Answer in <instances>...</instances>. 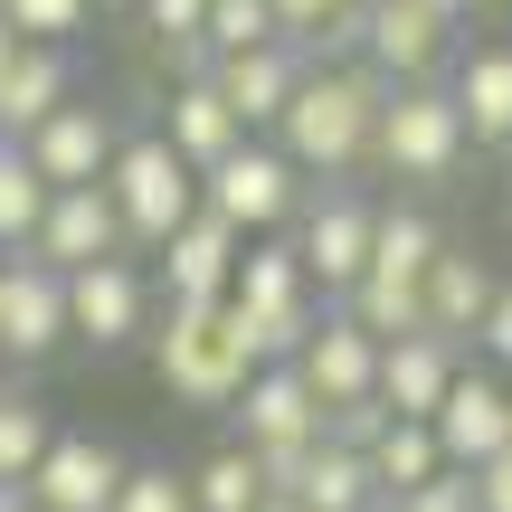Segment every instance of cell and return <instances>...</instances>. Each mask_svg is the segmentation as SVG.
<instances>
[{"mask_svg":"<svg viewBox=\"0 0 512 512\" xmlns=\"http://www.w3.org/2000/svg\"><path fill=\"white\" fill-rule=\"evenodd\" d=\"M380 105H389V76H370V67H304L294 105L266 124V143L285 152L304 181H351V171H370Z\"/></svg>","mask_w":512,"mask_h":512,"instance_id":"1","label":"cell"},{"mask_svg":"<svg viewBox=\"0 0 512 512\" xmlns=\"http://www.w3.org/2000/svg\"><path fill=\"white\" fill-rule=\"evenodd\" d=\"M152 370H162L171 399L190 408H238L247 370L256 361V332L238 323V304H162V323H152Z\"/></svg>","mask_w":512,"mask_h":512,"instance_id":"2","label":"cell"},{"mask_svg":"<svg viewBox=\"0 0 512 512\" xmlns=\"http://www.w3.org/2000/svg\"><path fill=\"white\" fill-rule=\"evenodd\" d=\"M228 304H238V323L256 332V361H294V351L313 342V323H323V294H313V275H304V256H294L285 228H275V238H247Z\"/></svg>","mask_w":512,"mask_h":512,"instance_id":"3","label":"cell"},{"mask_svg":"<svg viewBox=\"0 0 512 512\" xmlns=\"http://www.w3.org/2000/svg\"><path fill=\"white\" fill-rule=\"evenodd\" d=\"M105 200H114V219H124V247H162L171 228L200 209V171H190L162 133H124L114 162H105Z\"/></svg>","mask_w":512,"mask_h":512,"instance_id":"4","label":"cell"},{"mask_svg":"<svg viewBox=\"0 0 512 512\" xmlns=\"http://www.w3.org/2000/svg\"><path fill=\"white\" fill-rule=\"evenodd\" d=\"M465 114L446 86H389L380 105V133H370V171H389V181H456L465 171Z\"/></svg>","mask_w":512,"mask_h":512,"instance_id":"5","label":"cell"},{"mask_svg":"<svg viewBox=\"0 0 512 512\" xmlns=\"http://www.w3.org/2000/svg\"><path fill=\"white\" fill-rule=\"evenodd\" d=\"M200 209L228 219L238 238H275V228H294V209H304V171H294L266 133H247L228 162L200 171Z\"/></svg>","mask_w":512,"mask_h":512,"instance_id":"6","label":"cell"},{"mask_svg":"<svg viewBox=\"0 0 512 512\" xmlns=\"http://www.w3.org/2000/svg\"><path fill=\"white\" fill-rule=\"evenodd\" d=\"M370 219H380V209H370L351 181L304 190V209H294V256H304V275H313L323 304L361 285V266H370Z\"/></svg>","mask_w":512,"mask_h":512,"instance_id":"7","label":"cell"},{"mask_svg":"<svg viewBox=\"0 0 512 512\" xmlns=\"http://www.w3.org/2000/svg\"><path fill=\"white\" fill-rule=\"evenodd\" d=\"M238 446L247 456H304V446H323V399H313V380L294 361H266V370H247V389H238Z\"/></svg>","mask_w":512,"mask_h":512,"instance_id":"8","label":"cell"},{"mask_svg":"<svg viewBox=\"0 0 512 512\" xmlns=\"http://www.w3.org/2000/svg\"><path fill=\"white\" fill-rule=\"evenodd\" d=\"M152 332V285L133 256H95V266L67 275V342H95V351H124Z\"/></svg>","mask_w":512,"mask_h":512,"instance_id":"9","label":"cell"},{"mask_svg":"<svg viewBox=\"0 0 512 512\" xmlns=\"http://www.w3.org/2000/svg\"><path fill=\"white\" fill-rule=\"evenodd\" d=\"M361 67L389 76V86H437V76L456 67V19H446L437 0H380Z\"/></svg>","mask_w":512,"mask_h":512,"instance_id":"10","label":"cell"},{"mask_svg":"<svg viewBox=\"0 0 512 512\" xmlns=\"http://www.w3.org/2000/svg\"><path fill=\"white\" fill-rule=\"evenodd\" d=\"M427 427H437V456L456 465V475H475L484 456H503V446H512V380H503V370H484V361H465Z\"/></svg>","mask_w":512,"mask_h":512,"instance_id":"11","label":"cell"},{"mask_svg":"<svg viewBox=\"0 0 512 512\" xmlns=\"http://www.w3.org/2000/svg\"><path fill=\"white\" fill-rule=\"evenodd\" d=\"M114 143H124V124H114L105 105H86V95H67L57 114H38L29 133H19V152H29V171L48 190H76V181H105Z\"/></svg>","mask_w":512,"mask_h":512,"instance_id":"12","label":"cell"},{"mask_svg":"<svg viewBox=\"0 0 512 512\" xmlns=\"http://www.w3.org/2000/svg\"><path fill=\"white\" fill-rule=\"evenodd\" d=\"M67 342V275L38 266L29 247L0 256V361H48Z\"/></svg>","mask_w":512,"mask_h":512,"instance_id":"13","label":"cell"},{"mask_svg":"<svg viewBox=\"0 0 512 512\" xmlns=\"http://www.w3.org/2000/svg\"><path fill=\"white\" fill-rule=\"evenodd\" d=\"M152 256H162V304H228L247 238H238L228 219H209V209H190V219L171 228Z\"/></svg>","mask_w":512,"mask_h":512,"instance_id":"14","label":"cell"},{"mask_svg":"<svg viewBox=\"0 0 512 512\" xmlns=\"http://www.w3.org/2000/svg\"><path fill=\"white\" fill-rule=\"evenodd\" d=\"M38 266L76 275L95 266V256H124V219H114L105 181H76V190H48V209H38V238H29Z\"/></svg>","mask_w":512,"mask_h":512,"instance_id":"15","label":"cell"},{"mask_svg":"<svg viewBox=\"0 0 512 512\" xmlns=\"http://www.w3.org/2000/svg\"><path fill=\"white\" fill-rule=\"evenodd\" d=\"M114 484H124V456H114L105 437H67V427H57L19 494H29V512H105Z\"/></svg>","mask_w":512,"mask_h":512,"instance_id":"16","label":"cell"},{"mask_svg":"<svg viewBox=\"0 0 512 512\" xmlns=\"http://www.w3.org/2000/svg\"><path fill=\"white\" fill-rule=\"evenodd\" d=\"M456 370H465V342H437V332H389L370 399H380L389 418H437V399L456 389Z\"/></svg>","mask_w":512,"mask_h":512,"instance_id":"17","label":"cell"},{"mask_svg":"<svg viewBox=\"0 0 512 512\" xmlns=\"http://www.w3.org/2000/svg\"><path fill=\"white\" fill-rule=\"evenodd\" d=\"M494 285H503V275L484 266L475 247L446 238L437 256H427V275H418V332H437V342H475V323H484V304H494Z\"/></svg>","mask_w":512,"mask_h":512,"instance_id":"18","label":"cell"},{"mask_svg":"<svg viewBox=\"0 0 512 512\" xmlns=\"http://www.w3.org/2000/svg\"><path fill=\"white\" fill-rule=\"evenodd\" d=\"M304 67L313 57L294 48V38H266V48H238V57H209V86L238 105V124L247 133H266L275 114L294 105V86H304Z\"/></svg>","mask_w":512,"mask_h":512,"instance_id":"19","label":"cell"},{"mask_svg":"<svg viewBox=\"0 0 512 512\" xmlns=\"http://www.w3.org/2000/svg\"><path fill=\"white\" fill-rule=\"evenodd\" d=\"M67 95H76V76H67V48L0 29V143H19V133H29L38 114H57Z\"/></svg>","mask_w":512,"mask_h":512,"instance_id":"20","label":"cell"},{"mask_svg":"<svg viewBox=\"0 0 512 512\" xmlns=\"http://www.w3.org/2000/svg\"><path fill=\"white\" fill-rule=\"evenodd\" d=\"M294 370L313 380V399H323V408L370 399V380H380V342H370V332L351 323L342 304H323V323H313V342L294 351Z\"/></svg>","mask_w":512,"mask_h":512,"instance_id":"21","label":"cell"},{"mask_svg":"<svg viewBox=\"0 0 512 512\" xmlns=\"http://www.w3.org/2000/svg\"><path fill=\"white\" fill-rule=\"evenodd\" d=\"M446 95H456V114H465V143L512 152V38H494V48H456Z\"/></svg>","mask_w":512,"mask_h":512,"instance_id":"22","label":"cell"},{"mask_svg":"<svg viewBox=\"0 0 512 512\" xmlns=\"http://www.w3.org/2000/svg\"><path fill=\"white\" fill-rule=\"evenodd\" d=\"M162 143L181 152L190 171H209V162H228V152L247 143V124H238V105H228L209 76H181V86H171V105H162Z\"/></svg>","mask_w":512,"mask_h":512,"instance_id":"23","label":"cell"},{"mask_svg":"<svg viewBox=\"0 0 512 512\" xmlns=\"http://www.w3.org/2000/svg\"><path fill=\"white\" fill-rule=\"evenodd\" d=\"M285 503H304V512H380V484H370V465L351 456V446H313V456L294 465Z\"/></svg>","mask_w":512,"mask_h":512,"instance_id":"24","label":"cell"},{"mask_svg":"<svg viewBox=\"0 0 512 512\" xmlns=\"http://www.w3.org/2000/svg\"><path fill=\"white\" fill-rule=\"evenodd\" d=\"M370 484H380V503H399L408 484H427V475H446V456H437V427L427 418H389L380 437H370Z\"/></svg>","mask_w":512,"mask_h":512,"instance_id":"25","label":"cell"},{"mask_svg":"<svg viewBox=\"0 0 512 512\" xmlns=\"http://www.w3.org/2000/svg\"><path fill=\"white\" fill-rule=\"evenodd\" d=\"M190 503H200V512H256V503H266V465H256L247 446L228 437L219 456L190 465Z\"/></svg>","mask_w":512,"mask_h":512,"instance_id":"26","label":"cell"},{"mask_svg":"<svg viewBox=\"0 0 512 512\" xmlns=\"http://www.w3.org/2000/svg\"><path fill=\"white\" fill-rule=\"evenodd\" d=\"M38 209H48V181L29 171L19 143H0V247H10V256L38 238Z\"/></svg>","mask_w":512,"mask_h":512,"instance_id":"27","label":"cell"},{"mask_svg":"<svg viewBox=\"0 0 512 512\" xmlns=\"http://www.w3.org/2000/svg\"><path fill=\"white\" fill-rule=\"evenodd\" d=\"M48 408L38 399H19V389H0V484H29V465L48 456Z\"/></svg>","mask_w":512,"mask_h":512,"instance_id":"28","label":"cell"},{"mask_svg":"<svg viewBox=\"0 0 512 512\" xmlns=\"http://www.w3.org/2000/svg\"><path fill=\"white\" fill-rule=\"evenodd\" d=\"M133 19L152 29V48H181V67H190V76H209V48H200L209 0H133Z\"/></svg>","mask_w":512,"mask_h":512,"instance_id":"29","label":"cell"},{"mask_svg":"<svg viewBox=\"0 0 512 512\" xmlns=\"http://www.w3.org/2000/svg\"><path fill=\"white\" fill-rule=\"evenodd\" d=\"M266 38H285V29H275V10H266V0H209V19H200V48H209V57L266 48Z\"/></svg>","mask_w":512,"mask_h":512,"instance_id":"30","label":"cell"},{"mask_svg":"<svg viewBox=\"0 0 512 512\" xmlns=\"http://www.w3.org/2000/svg\"><path fill=\"white\" fill-rule=\"evenodd\" d=\"M95 19V0H0V29H19V38H48V48H67L76 29Z\"/></svg>","mask_w":512,"mask_h":512,"instance_id":"31","label":"cell"},{"mask_svg":"<svg viewBox=\"0 0 512 512\" xmlns=\"http://www.w3.org/2000/svg\"><path fill=\"white\" fill-rule=\"evenodd\" d=\"M105 512H200V503H190V475H171V465H124Z\"/></svg>","mask_w":512,"mask_h":512,"instance_id":"32","label":"cell"},{"mask_svg":"<svg viewBox=\"0 0 512 512\" xmlns=\"http://www.w3.org/2000/svg\"><path fill=\"white\" fill-rule=\"evenodd\" d=\"M361 48H370V0H342V10H332L323 29L304 38L313 67H361Z\"/></svg>","mask_w":512,"mask_h":512,"instance_id":"33","label":"cell"},{"mask_svg":"<svg viewBox=\"0 0 512 512\" xmlns=\"http://www.w3.org/2000/svg\"><path fill=\"white\" fill-rule=\"evenodd\" d=\"M389 427V408L380 399H342V408H323V446H351V456H370V437Z\"/></svg>","mask_w":512,"mask_h":512,"instance_id":"34","label":"cell"},{"mask_svg":"<svg viewBox=\"0 0 512 512\" xmlns=\"http://www.w3.org/2000/svg\"><path fill=\"white\" fill-rule=\"evenodd\" d=\"M380 512H475V484L446 465V475H427V484H408L399 503H380Z\"/></svg>","mask_w":512,"mask_h":512,"instance_id":"35","label":"cell"},{"mask_svg":"<svg viewBox=\"0 0 512 512\" xmlns=\"http://www.w3.org/2000/svg\"><path fill=\"white\" fill-rule=\"evenodd\" d=\"M475 361L484 370H512V275L494 285V304H484V323H475Z\"/></svg>","mask_w":512,"mask_h":512,"instance_id":"36","label":"cell"},{"mask_svg":"<svg viewBox=\"0 0 512 512\" xmlns=\"http://www.w3.org/2000/svg\"><path fill=\"white\" fill-rule=\"evenodd\" d=\"M465 484H475V512H512V446H503V456H484Z\"/></svg>","mask_w":512,"mask_h":512,"instance_id":"37","label":"cell"},{"mask_svg":"<svg viewBox=\"0 0 512 512\" xmlns=\"http://www.w3.org/2000/svg\"><path fill=\"white\" fill-rule=\"evenodd\" d=\"M266 10H275V29H285V38H294V48H304V38H313V29H323V19H332V10H342V0H266Z\"/></svg>","mask_w":512,"mask_h":512,"instance_id":"38","label":"cell"},{"mask_svg":"<svg viewBox=\"0 0 512 512\" xmlns=\"http://www.w3.org/2000/svg\"><path fill=\"white\" fill-rule=\"evenodd\" d=\"M437 10H446V19H456V29H465V19H484V10H494V0H437Z\"/></svg>","mask_w":512,"mask_h":512,"instance_id":"39","label":"cell"},{"mask_svg":"<svg viewBox=\"0 0 512 512\" xmlns=\"http://www.w3.org/2000/svg\"><path fill=\"white\" fill-rule=\"evenodd\" d=\"M0 512H29V494H19V484H0Z\"/></svg>","mask_w":512,"mask_h":512,"instance_id":"40","label":"cell"},{"mask_svg":"<svg viewBox=\"0 0 512 512\" xmlns=\"http://www.w3.org/2000/svg\"><path fill=\"white\" fill-rule=\"evenodd\" d=\"M256 512H304V503H285V494H266V503H256Z\"/></svg>","mask_w":512,"mask_h":512,"instance_id":"41","label":"cell"},{"mask_svg":"<svg viewBox=\"0 0 512 512\" xmlns=\"http://www.w3.org/2000/svg\"><path fill=\"white\" fill-rule=\"evenodd\" d=\"M95 10H133V0H95Z\"/></svg>","mask_w":512,"mask_h":512,"instance_id":"42","label":"cell"},{"mask_svg":"<svg viewBox=\"0 0 512 512\" xmlns=\"http://www.w3.org/2000/svg\"><path fill=\"white\" fill-rule=\"evenodd\" d=\"M0 389H10V361H0Z\"/></svg>","mask_w":512,"mask_h":512,"instance_id":"43","label":"cell"},{"mask_svg":"<svg viewBox=\"0 0 512 512\" xmlns=\"http://www.w3.org/2000/svg\"><path fill=\"white\" fill-rule=\"evenodd\" d=\"M370 10H380V0H370Z\"/></svg>","mask_w":512,"mask_h":512,"instance_id":"44","label":"cell"},{"mask_svg":"<svg viewBox=\"0 0 512 512\" xmlns=\"http://www.w3.org/2000/svg\"><path fill=\"white\" fill-rule=\"evenodd\" d=\"M0 256H10V247H0Z\"/></svg>","mask_w":512,"mask_h":512,"instance_id":"45","label":"cell"},{"mask_svg":"<svg viewBox=\"0 0 512 512\" xmlns=\"http://www.w3.org/2000/svg\"><path fill=\"white\" fill-rule=\"evenodd\" d=\"M503 380H512V370H503Z\"/></svg>","mask_w":512,"mask_h":512,"instance_id":"46","label":"cell"}]
</instances>
